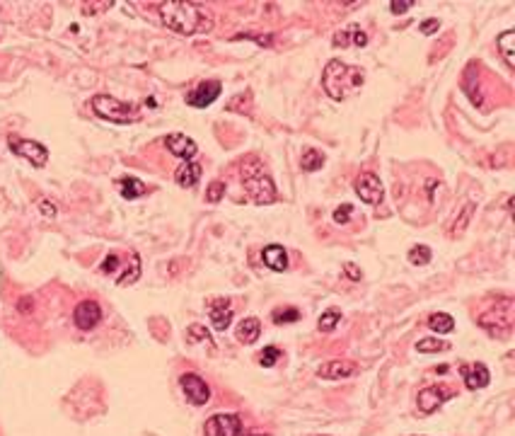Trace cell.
I'll return each mask as SVG.
<instances>
[{"label":"cell","instance_id":"cell-5","mask_svg":"<svg viewBox=\"0 0 515 436\" xmlns=\"http://www.w3.org/2000/svg\"><path fill=\"white\" fill-rule=\"evenodd\" d=\"M244 194L259 206L274 204L278 196L274 180L264 170H259V167H254V170H249L247 175H244Z\"/></svg>","mask_w":515,"mask_h":436},{"label":"cell","instance_id":"cell-17","mask_svg":"<svg viewBox=\"0 0 515 436\" xmlns=\"http://www.w3.org/2000/svg\"><path fill=\"white\" fill-rule=\"evenodd\" d=\"M331 44H334V49H346L349 44H354V47H365V44H368V34H365L358 24H351V27L336 32L334 37H331Z\"/></svg>","mask_w":515,"mask_h":436},{"label":"cell","instance_id":"cell-2","mask_svg":"<svg viewBox=\"0 0 515 436\" xmlns=\"http://www.w3.org/2000/svg\"><path fill=\"white\" fill-rule=\"evenodd\" d=\"M365 73L358 65H349L341 59H331L322 70V88L331 100L341 102V100L356 95L363 88Z\"/></svg>","mask_w":515,"mask_h":436},{"label":"cell","instance_id":"cell-25","mask_svg":"<svg viewBox=\"0 0 515 436\" xmlns=\"http://www.w3.org/2000/svg\"><path fill=\"white\" fill-rule=\"evenodd\" d=\"M300 165H303L305 172H315L324 165V155L319 153L317 148H305L303 150V158H300Z\"/></svg>","mask_w":515,"mask_h":436},{"label":"cell","instance_id":"cell-31","mask_svg":"<svg viewBox=\"0 0 515 436\" xmlns=\"http://www.w3.org/2000/svg\"><path fill=\"white\" fill-rule=\"evenodd\" d=\"M223 196H225V182H221V180L211 182V185H208V189H206V201H208V204H218Z\"/></svg>","mask_w":515,"mask_h":436},{"label":"cell","instance_id":"cell-9","mask_svg":"<svg viewBox=\"0 0 515 436\" xmlns=\"http://www.w3.org/2000/svg\"><path fill=\"white\" fill-rule=\"evenodd\" d=\"M180 385L191 405H206L211 400V388H208V383L198 373H182Z\"/></svg>","mask_w":515,"mask_h":436},{"label":"cell","instance_id":"cell-29","mask_svg":"<svg viewBox=\"0 0 515 436\" xmlns=\"http://www.w3.org/2000/svg\"><path fill=\"white\" fill-rule=\"evenodd\" d=\"M271 318H274V322H276V325H283V322L288 325V322L300 320V311H298V308H276Z\"/></svg>","mask_w":515,"mask_h":436},{"label":"cell","instance_id":"cell-12","mask_svg":"<svg viewBox=\"0 0 515 436\" xmlns=\"http://www.w3.org/2000/svg\"><path fill=\"white\" fill-rule=\"evenodd\" d=\"M208 316H211V322L218 332H225L232 320V303L228 298H213V301H208Z\"/></svg>","mask_w":515,"mask_h":436},{"label":"cell","instance_id":"cell-24","mask_svg":"<svg viewBox=\"0 0 515 436\" xmlns=\"http://www.w3.org/2000/svg\"><path fill=\"white\" fill-rule=\"evenodd\" d=\"M426 322H428V327L438 334H447L455 329V320H452V316H447V313H433V316H428Z\"/></svg>","mask_w":515,"mask_h":436},{"label":"cell","instance_id":"cell-27","mask_svg":"<svg viewBox=\"0 0 515 436\" xmlns=\"http://www.w3.org/2000/svg\"><path fill=\"white\" fill-rule=\"evenodd\" d=\"M138 277H141V260H138V255H131V267H129V270H126L124 274H121L119 281H116V283L126 286V283L138 281Z\"/></svg>","mask_w":515,"mask_h":436},{"label":"cell","instance_id":"cell-30","mask_svg":"<svg viewBox=\"0 0 515 436\" xmlns=\"http://www.w3.org/2000/svg\"><path fill=\"white\" fill-rule=\"evenodd\" d=\"M416 349H419V352H423V354L445 352L447 342H443V339H436V337H426V339H419V342H416Z\"/></svg>","mask_w":515,"mask_h":436},{"label":"cell","instance_id":"cell-39","mask_svg":"<svg viewBox=\"0 0 515 436\" xmlns=\"http://www.w3.org/2000/svg\"><path fill=\"white\" fill-rule=\"evenodd\" d=\"M39 209H42V214H44V216H56V206L51 204L49 199H42V201H39Z\"/></svg>","mask_w":515,"mask_h":436},{"label":"cell","instance_id":"cell-20","mask_svg":"<svg viewBox=\"0 0 515 436\" xmlns=\"http://www.w3.org/2000/svg\"><path fill=\"white\" fill-rule=\"evenodd\" d=\"M198 177H201V165L193 163V160L180 165V167H177V172H175V182L180 187H193L198 182Z\"/></svg>","mask_w":515,"mask_h":436},{"label":"cell","instance_id":"cell-6","mask_svg":"<svg viewBox=\"0 0 515 436\" xmlns=\"http://www.w3.org/2000/svg\"><path fill=\"white\" fill-rule=\"evenodd\" d=\"M221 93H223L221 80H203V83H198L196 88L187 95V104L196 109L211 107V104L221 98Z\"/></svg>","mask_w":515,"mask_h":436},{"label":"cell","instance_id":"cell-34","mask_svg":"<svg viewBox=\"0 0 515 436\" xmlns=\"http://www.w3.org/2000/svg\"><path fill=\"white\" fill-rule=\"evenodd\" d=\"M351 214H354V206H351V204H341L339 209L334 211V223H339V226H344V223H349Z\"/></svg>","mask_w":515,"mask_h":436},{"label":"cell","instance_id":"cell-36","mask_svg":"<svg viewBox=\"0 0 515 436\" xmlns=\"http://www.w3.org/2000/svg\"><path fill=\"white\" fill-rule=\"evenodd\" d=\"M414 5H416L414 0H392V3H390V10H392L395 15H404L406 10L414 8Z\"/></svg>","mask_w":515,"mask_h":436},{"label":"cell","instance_id":"cell-16","mask_svg":"<svg viewBox=\"0 0 515 436\" xmlns=\"http://www.w3.org/2000/svg\"><path fill=\"white\" fill-rule=\"evenodd\" d=\"M358 371V366L351 361H341V359H334V361H327L317 368V376L324 378V381H341V378H349Z\"/></svg>","mask_w":515,"mask_h":436},{"label":"cell","instance_id":"cell-13","mask_svg":"<svg viewBox=\"0 0 515 436\" xmlns=\"http://www.w3.org/2000/svg\"><path fill=\"white\" fill-rule=\"evenodd\" d=\"M165 146H167V150H170L172 155L182 158L184 163H189V160H191L193 155L198 153L196 141L189 139V136H184V134H170V136L165 139Z\"/></svg>","mask_w":515,"mask_h":436},{"label":"cell","instance_id":"cell-40","mask_svg":"<svg viewBox=\"0 0 515 436\" xmlns=\"http://www.w3.org/2000/svg\"><path fill=\"white\" fill-rule=\"evenodd\" d=\"M239 436H269V434H262V432H249V434H239Z\"/></svg>","mask_w":515,"mask_h":436},{"label":"cell","instance_id":"cell-8","mask_svg":"<svg viewBox=\"0 0 515 436\" xmlns=\"http://www.w3.org/2000/svg\"><path fill=\"white\" fill-rule=\"evenodd\" d=\"M206 436H239L242 434V419L237 414H213L203 427Z\"/></svg>","mask_w":515,"mask_h":436},{"label":"cell","instance_id":"cell-22","mask_svg":"<svg viewBox=\"0 0 515 436\" xmlns=\"http://www.w3.org/2000/svg\"><path fill=\"white\" fill-rule=\"evenodd\" d=\"M496 44H498V52H501V56H503V61H506V65L508 68H515V54H513V44H515V32L513 29H506L503 34H498V39H496Z\"/></svg>","mask_w":515,"mask_h":436},{"label":"cell","instance_id":"cell-3","mask_svg":"<svg viewBox=\"0 0 515 436\" xmlns=\"http://www.w3.org/2000/svg\"><path fill=\"white\" fill-rule=\"evenodd\" d=\"M90 107L97 116L106 121H114V124H131V121L138 119V107L129 102H121V100L111 98V95H95L90 100Z\"/></svg>","mask_w":515,"mask_h":436},{"label":"cell","instance_id":"cell-26","mask_svg":"<svg viewBox=\"0 0 515 436\" xmlns=\"http://www.w3.org/2000/svg\"><path fill=\"white\" fill-rule=\"evenodd\" d=\"M339 320H341V313L336 311V308H329V311H324L322 316H319L317 327L322 329V332H334L336 325H339Z\"/></svg>","mask_w":515,"mask_h":436},{"label":"cell","instance_id":"cell-35","mask_svg":"<svg viewBox=\"0 0 515 436\" xmlns=\"http://www.w3.org/2000/svg\"><path fill=\"white\" fill-rule=\"evenodd\" d=\"M119 265H121L119 255H106V260L102 262V267H100V270L104 272V274H114L116 270H119Z\"/></svg>","mask_w":515,"mask_h":436},{"label":"cell","instance_id":"cell-19","mask_svg":"<svg viewBox=\"0 0 515 436\" xmlns=\"http://www.w3.org/2000/svg\"><path fill=\"white\" fill-rule=\"evenodd\" d=\"M262 334V322L259 318H244L242 322L237 325V339L242 344H254Z\"/></svg>","mask_w":515,"mask_h":436},{"label":"cell","instance_id":"cell-14","mask_svg":"<svg viewBox=\"0 0 515 436\" xmlns=\"http://www.w3.org/2000/svg\"><path fill=\"white\" fill-rule=\"evenodd\" d=\"M447 398H450V390H445L443 385H431V388H423L419 393V410L423 414H433L443 403H445Z\"/></svg>","mask_w":515,"mask_h":436},{"label":"cell","instance_id":"cell-38","mask_svg":"<svg viewBox=\"0 0 515 436\" xmlns=\"http://www.w3.org/2000/svg\"><path fill=\"white\" fill-rule=\"evenodd\" d=\"M344 274H346V277L351 279V281H360V277H363V274H360V270H358V267L354 265V262H346V265H344Z\"/></svg>","mask_w":515,"mask_h":436},{"label":"cell","instance_id":"cell-7","mask_svg":"<svg viewBox=\"0 0 515 436\" xmlns=\"http://www.w3.org/2000/svg\"><path fill=\"white\" fill-rule=\"evenodd\" d=\"M10 148H13V153H17L19 158L29 160L34 167H44L49 160V150L44 148L42 143H37V141L15 139V136H10Z\"/></svg>","mask_w":515,"mask_h":436},{"label":"cell","instance_id":"cell-23","mask_svg":"<svg viewBox=\"0 0 515 436\" xmlns=\"http://www.w3.org/2000/svg\"><path fill=\"white\" fill-rule=\"evenodd\" d=\"M116 185H119V192L124 199H138V196L145 194V185L141 180H136V177H121Z\"/></svg>","mask_w":515,"mask_h":436},{"label":"cell","instance_id":"cell-4","mask_svg":"<svg viewBox=\"0 0 515 436\" xmlns=\"http://www.w3.org/2000/svg\"><path fill=\"white\" fill-rule=\"evenodd\" d=\"M477 322L486 329L491 337H506L513 327V298L511 296L498 298L496 306H491L486 313H482Z\"/></svg>","mask_w":515,"mask_h":436},{"label":"cell","instance_id":"cell-1","mask_svg":"<svg viewBox=\"0 0 515 436\" xmlns=\"http://www.w3.org/2000/svg\"><path fill=\"white\" fill-rule=\"evenodd\" d=\"M160 20L167 29L177 34H198V32H211L213 17L196 3H182V0H172V3L160 5Z\"/></svg>","mask_w":515,"mask_h":436},{"label":"cell","instance_id":"cell-37","mask_svg":"<svg viewBox=\"0 0 515 436\" xmlns=\"http://www.w3.org/2000/svg\"><path fill=\"white\" fill-rule=\"evenodd\" d=\"M419 29H421V32H423V34H426V37H428V34H436L438 29H441V22H438L436 17H431V20H423Z\"/></svg>","mask_w":515,"mask_h":436},{"label":"cell","instance_id":"cell-11","mask_svg":"<svg viewBox=\"0 0 515 436\" xmlns=\"http://www.w3.org/2000/svg\"><path fill=\"white\" fill-rule=\"evenodd\" d=\"M73 320H75V327H80V329H95L102 320V308L97 306L95 301L78 303L73 311Z\"/></svg>","mask_w":515,"mask_h":436},{"label":"cell","instance_id":"cell-33","mask_svg":"<svg viewBox=\"0 0 515 436\" xmlns=\"http://www.w3.org/2000/svg\"><path fill=\"white\" fill-rule=\"evenodd\" d=\"M187 337L191 339V342H201V339H211V334H208V329L206 327H201V325H191L187 329Z\"/></svg>","mask_w":515,"mask_h":436},{"label":"cell","instance_id":"cell-21","mask_svg":"<svg viewBox=\"0 0 515 436\" xmlns=\"http://www.w3.org/2000/svg\"><path fill=\"white\" fill-rule=\"evenodd\" d=\"M474 209H477V204H472V201H467V204L462 206V211H460V214L455 216V221H452V226L447 228V235H450V238H457V235H462V233L467 231L469 221H472V216H474Z\"/></svg>","mask_w":515,"mask_h":436},{"label":"cell","instance_id":"cell-28","mask_svg":"<svg viewBox=\"0 0 515 436\" xmlns=\"http://www.w3.org/2000/svg\"><path fill=\"white\" fill-rule=\"evenodd\" d=\"M409 262L411 265H416V267H421V265H428L431 262V247H426V245H414L409 250Z\"/></svg>","mask_w":515,"mask_h":436},{"label":"cell","instance_id":"cell-32","mask_svg":"<svg viewBox=\"0 0 515 436\" xmlns=\"http://www.w3.org/2000/svg\"><path fill=\"white\" fill-rule=\"evenodd\" d=\"M278 359H281V349H278V347H267V349H262V352H259V364H262V366H267V368H271Z\"/></svg>","mask_w":515,"mask_h":436},{"label":"cell","instance_id":"cell-10","mask_svg":"<svg viewBox=\"0 0 515 436\" xmlns=\"http://www.w3.org/2000/svg\"><path fill=\"white\" fill-rule=\"evenodd\" d=\"M356 194L370 206L382 204V196H385V189H382L380 177L373 175V172H363V175L356 180Z\"/></svg>","mask_w":515,"mask_h":436},{"label":"cell","instance_id":"cell-15","mask_svg":"<svg viewBox=\"0 0 515 436\" xmlns=\"http://www.w3.org/2000/svg\"><path fill=\"white\" fill-rule=\"evenodd\" d=\"M460 376L465 378V385L469 390H482L491 381V373L484 364H465V366H460Z\"/></svg>","mask_w":515,"mask_h":436},{"label":"cell","instance_id":"cell-18","mask_svg":"<svg viewBox=\"0 0 515 436\" xmlns=\"http://www.w3.org/2000/svg\"><path fill=\"white\" fill-rule=\"evenodd\" d=\"M262 260L271 272H285V270H288V252H285L281 245H267L262 250Z\"/></svg>","mask_w":515,"mask_h":436}]
</instances>
